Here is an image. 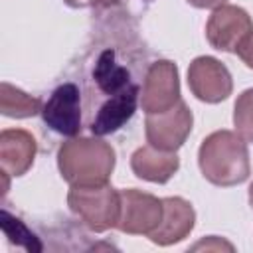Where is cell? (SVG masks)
<instances>
[{
    "instance_id": "7a4b0ae2",
    "label": "cell",
    "mask_w": 253,
    "mask_h": 253,
    "mask_svg": "<svg viewBox=\"0 0 253 253\" xmlns=\"http://www.w3.org/2000/svg\"><path fill=\"white\" fill-rule=\"evenodd\" d=\"M43 123L53 130L73 136L83 126V107H81V89L75 81H63L57 85L42 111Z\"/></svg>"
},
{
    "instance_id": "6da1fadb",
    "label": "cell",
    "mask_w": 253,
    "mask_h": 253,
    "mask_svg": "<svg viewBox=\"0 0 253 253\" xmlns=\"http://www.w3.org/2000/svg\"><path fill=\"white\" fill-rule=\"evenodd\" d=\"M144 65L125 45L99 47L79 79L83 126L103 136L119 130L136 111Z\"/></svg>"
}]
</instances>
